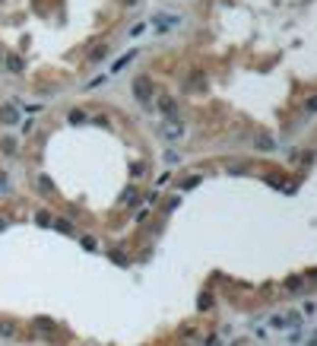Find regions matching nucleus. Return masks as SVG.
Segmentation results:
<instances>
[{
  "label": "nucleus",
  "mask_w": 317,
  "mask_h": 346,
  "mask_svg": "<svg viewBox=\"0 0 317 346\" xmlns=\"http://www.w3.org/2000/svg\"><path fill=\"white\" fill-rule=\"evenodd\" d=\"M6 187H10V175H6V172H0V194H3Z\"/></svg>",
  "instance_id": "13"
},
{
  "label": "nucleus",
  "mask_w": 317,
  "mask_h": 346,
  "mask_svg": "<svg viewBox=\"0 0 317 346\" xmlns=\"http://www.w3.org/2000/svg\"><path fill=\"white\" fill-rule=\"evenodd\" d=\"M0 337H3V340H13V337H16V327H13L10 321H0Z\"/></svg>",
  "instance_id": "9"
},
{
  "label": "nucleus",
  "mask_w": 317,
  "mask_h": 346,
  "mask_svg": "<svg viewBox=\"0 0 317 346\" xmlns=\"http://www.w3.org/2000/svg\"><path fill=\"white\" fill-rule=\"evenodd\" d=\"M159 111L165 114V118L178 121V105H174V99H171V96H162V99H159Z\"/></svg>",
  "instance_id": "4"
},
{
  "label": "nucleus",
  "mask_w": 317,
  "mask_h": 346,
  "mask_svg": "<svg viewBox=\"0 0 317 346\" xmlns=\"http://www.w3.org/2000/svg\"><path fill=\"white\" fill-rule=\"evenodd\" d=\"M286 324H289V315H276L273 318V327H286Z\"/></svg>",
  "instance_id": "12"
},
{
  "label": "nucleus",
  "mask_w": 317,
  "mask_h": 346,
  "mask_svg": "<svg viewBox=\"0 0 317 346\" xmlns=\"http://www.w3.org/2000/svg\"><path fill=\"white\" fill-rule=\"evenodd\" d=\"M38 187H42V191H51V181H48V178H45V175H42V178H38Z\"/></svg>",
  "instance_id": "14"
},
{
  "label": "nucleus",
  "mask_w": 317,
  "mask_h": 346,
  "mask_svg": "<svg viewBox=\"0 0 317 346\" xmlns=\"http://www.w3.org/2000/svg\"><path fill=\"white\" fill-rule=\"evenodd\" d=\"M171 127H162V137H168V140H178L181 133H184V127L178 124V121H168Z\"/></svg>",
  "instance_id": "7"
},
{
  "label": "nucleus",
  "mask_w": 317,
  "mask_h": 346,
  "mask_svg": "<svg viewBox=\"0 0 317 346\" xmlns=\"http://www.w3.org/2000/svg\"><path fill=\"white\" fill-rule=\"evenodd\" d=\"M305 111H308V114H317V96H311V99H308V105H305Z\"/></svg>",
  "instance_id": "11"
},
{
  "label": "nucleus",
  "mask_w": 317,
  "mask_h": 346,
  "mask_svg": "<svg viewBox=\"0 0 317 346\" xmlns=\"http://www.w3.org/2000/svg\"><path fill=\"white\" fill-rule=\"evenodd\" d=\"M3 67H6V73H13V77L25 73V60L19 57V54H3Z\"/></svg>",
  "instance_id": "3"
},
{
  "label": "nucleus",
  "mask_w": 317,
  "mask_h": 346,
  "mask_svg": "<svg viewBox=\"0 0 317 346\" xmlns=\"http://www.w3.org/2000/svg\"><path fill=\"white\" fill-rule=\"evenodd\" d=\"M133 54H137V51H127V54H124V57H121V60H118V64H114V67H111V73H118V70H121V67H127V64H130V60H133Z\"/></svg>",
  "instance_id": "10"
},
{
  "label": "nucleus",
  "mask_w": 317,
  "mask_h": 346,
  "mask_svg": "<svg viewBox=\"0 0 317 346\" xmlns=\"http://www.w3.org/2000/svg\"><path fill=\"white\" fill-rule=\"evenodd\" d=\"M67 121H70V124H86V121H89V114H86L83 108H70V114H67Z\"/></svg>",
  "instance_id": "8"
},
{
  "label": "nucleus",
  "mask_w": 317,
  "mask_h": 346,
  "mask_svg": "<svg viewBox=\"0 0 317 346\" xmlns=\"http://www.w3.org/2000/svg\"><path fill=\"white\" fill-rule=\"evenodd\" d=\"M0 153H3V156H16L19 153V140L16 137H3V140H0Z\"/></svg>",
  "instance_id": "6"
},
{
  "label": "nucleus",
  "mask_w": 317,
  "mask_h": 346,
  "mask_svg": "<svg viewBox=\"0 0 317 346\" xmlns=\"http://www.w3.org/2000/svg\"><path fill=\"white\" fill-rule=\"evenodd\" d=\"M133 99L137 102H149L152 99V77H137L133 80Z\"/></svg>",
  "instance_id": "1"
},
{
  "label": "nucleus",
  "mask_w": 317,
  "mask_h": 346,
  "mask_svg": "<svg viewBox=\"0 0 317 346\" xmlns=\"http://www.w3.org/2000/svg\"><path fill=\"white\" fill-rule=\"evenodd\" d=\"M19 105L16 102H6V105H0V124L3 127H13V124H19Z\"/></svg>",
  "instance_id": "2"
},
{
  "label": "nucleus",
  "mask_w": 317,
  "mask_h": 346,
  "mask_svg": "<svg viewBox=\"0 0 317 346\" xmlns=\"http://www.w3.org/2000/svg\"><path fill=\"white\" fill-rule=\"evenodd\" d=\"M254 146L264 149V153H273V149H276V140L269 137V133H257V137H254Z\"/></svg>",
  "instance_id": "5"
}]
</instances>
